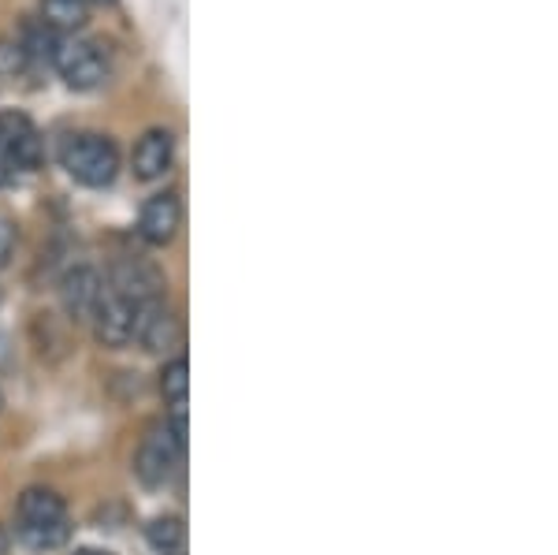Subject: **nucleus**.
<instances>
[{
  "instance_id": "nucleus-16",
  "label": "nucleus",
  "mask_w": 558,
  "mask_h": 555,
  "mask_svg": "<svg viewBox=\"0 0 558 555\" xmlns=\"http://www.w3.org/2000/svg\"><path fill=\"white\" fill-rule=\"evenodd\" d=\"M34 64H31V57H26V49L20 41H0V75L4 79H20L26 75Z\"/></svg>"
},
{
  "instance_id": "nucleus-8",
  "label": "nucleus",
  "mask_w": 558,
  "mask_h": 555,
  "mask_svg": "<svg viewBox=\"0 0 558 555\" xmlns=\"http://www.w3.org/2000/svg\"><path fill=\"white\" fill-rule=\"evenodd\" d=\"M175 165V134L168 128H149L134 142V154H131V172L142 183H157L172 172Z\"/></svg>"
},
{
  "instance_id": "nucleus-9",
  "label": "nucleus",
  "mask_w": 558,
  "mask_h": 555,
  "mask_svg": "<svg viewBox=\"0 0 558 555\" xmlns=\"http://www.w3.org/2000/svg\"><path fill=\"white\" fill-rule=\"evenodd\" d=\"M105 294V280L94 265H75L60 280V306L71 321H89Z\"/></svg>"
},
{
  "instance_id": "nucleus-6",
  "label": "nucleus",
  "mask_w": 558,
  "mask_h": 555,
  "mask_svg": "<svg viewBox=\"0 0 558 555\" xmlns=\"http://www.w3.org/2000/svg\"><path fill=\"white\" fill-rule=\"evenodd\" d=\"M134 313H138L134 302H128L123 294L105 288L101 302H97V310H94V317H89L97 343L108 347V351H120V347L134 343Z\"/></svg>"
},
{
  "instance_id": "nucleus-17",
  "label": "nucleus",
  "mask_w": 558,
  "mask_h": 555,
  "mask_svg": "<svg viewBox=\"0 0 558 555\" xmlns=\"http://www.w3.org/2000/svg\"><path fill=\"white\" fill-rule=\"evenodd\" d=\"M12 250H15V224L0 217V268L12 262Z\"/></svg>"
},
{
  "instance_id": "nucleus-15",
  "label": "nucleus",
  "mask_w": 558,
  "mask_h": 555,
  "mask_svg": "<svg viewBox=\"0 0 558 555\" xmlns=\"http://www.w3.org/2000/svg\"><path fill=\"white\" fill-rule=\"evenodd\" d=\"M160 396L175 410L186 407V396H191V365H186V358H172L160 370Z\"/></svg>"
},
{
  "instance_id": "nucleus-10",
  "label": "nucleus",
  "mask_w": 558,
  "mask_h": 555,
  "mask_svg": "<svg viewBox=\"0 0 558 555\" xmlns=\"http://www.w3.org/2000/svg\"><path fill=\"white\" fill-rule=\"evenodd\" d=\"M134 339H138L146 351H168V347L179 343V317L175 310L168 306L165 299L157 302H146V306H138L134 313Z\"/></svg>"
},
{
  "instance_id": "nucleus-4",
  "label": "nucleus",
  "mask_w": 558,
  "mask_h": 555,
  "mask_svg": "<svg viewBox=\"0 0 558 555\" xmlns=\"http://www.w3.org/2000/svg\"><path fill=\"white\" fill-rule=\"evenodd\" d=\"M0 157L8 160V168L20 172H34L45 157L41 131L34 128V120L26 112H0Z\"/></svg>"
},
{
  "instance_id": "nucleus-7",
  "label": "nucleus",
  "mask_w": 558,
  "mask_h": 555,
  "mask_svg": "<svg viewBox=\"0 0 558 555\" xmlns=\"http://www.w3.org/2000/svg\"><path fill=\"white\" fill-rule=\"evenodd\" d=\"M183 228V202L179 191H157L153 198H146L138 213V236L149 246H168Z\"/></svg>"
},
{
  "instance_id": "nucleus-20",
  "label": "nucleus",
  "mask_w": 558,
  "mask_h": 555,
  "mask_svg": "<svg viewBox=\"0 0 558 555\" xmlns=\"http://www.w3.org/2000/svg\"><path fill=\"white\" fill-rule=\"evenodd\" d=\"M4 552H8V533L0 530V555H4Z\"/></svg>"
},
{
  "instance_id": "nucleus-21",
  "label": "nucleus",
  "mask_w": 558,
  "mask_h": 555,
  "mask_svg": "<svg viewBox=\"0 0 558 555\" xmlns=\"http://www.w3.org/2000/svg\"><path fill=\"white\" fill-rule=\"evenodd\" d=\"M86 4H108V0H86Z\"/></svg>"
},
{
  "instance_id": "nucleus-18",
  "label": "nucleus",
  "mask_w": 558,
  "mask_h": 555,
  "mask_svg": "<svg viewBox=\"0 0 558 555\" xmlns=\"http://www.w3.org/2000/svg\"><path fill=\"white\" fill-rule=\"evenodd\" d=\"M8 176H12V168H8V160H4V157H0V186H4V183H8Z\"/></svg>"
},
{
  "instance_id": "nucleus-1",
  "label": "nucleus",
  "mask_w": 558,
  "mask_h": 555,
  "mask_svg": "<svg viewBox=\"0 0 558 555\" xmlns=\"http://www.w3.org/2000/svg\"><path fill=\"white\" fill-rule=\"evenodd\" d=\"M60 165L78 186L101 191V186H112L116 176H120V149L108 134L78 131L60 146Z\"/></svg>"
},
{
  "instance_id": "nucleus-14",
  "label": "nucleus",
  "mask_w": 558,
  "mask_h": 555,
  "mask_svg": "<svg viewBox=\"0 0 558 555\" xmlns=\"http://www.w3.org/2000/svg\"><path fill=\"white\" fill-rule=\"evenodd\" d=\"M146 541L153 552L160 555H172V552H183V541H186V526L179 515H160L153 518V522L146 526Z\"/></svg>"
},
{
  "instance_id": "nucleus-5",
  "label": "nucleus",
  "mask_w": 558,
  "mask_h": 555,
  "mask_svg": "<svg viewBox=\"0 0 558 555\" xmlns=\"http://www.w3.org/2000/svg\"><path fill=\"white\" fill-rule=\"evenodd\" d=\"M108 291L123 294L134 306H146V302L165 299V273L157 265L142 262V257H120L108 273Z\"/></svg>"
},
{
  "instance_id": "nucleus-11",
  "label": "nucleus",
  "mask_w": 558,
  "mask_h": 555,
  "mask_svg": "<svg viewBox=\"0 0 558 555\" xmlns=\"http://www.w3.org/2000/svg\"><path fill=\"white\" fill-rule=\"evenodd\" d=\"M15 541L31 552H57L71 541V518H57V522H15Z\"/></svg>"
},
{
  "instance_id": "nucleus-12",
  "label": "nucleus",
  "mask_w": 558,
  "mask_h": 555,
  "mask_svg": "<svg viewBox=\"0 0 558 555\" xmlns=\"http://www.w3.org/2000/svg\"><path fill=\"white\" fill-rule=\"evenodd\" d=\"M41 26H49L52 34H75L89 23V4L86 0H41Z\"/></svg>"
},
{
  "instance_id": "nucleus-22",
  "label": "nucleus",
  "mask_w": 558,
  "mask_h": 555,
  "mask_svg": "<svg viewBox=\"0 0 558 555\" xmlns=\"http://www.w3.org/2000/svg\"><path fill=\"white\" fill-rule=\"evenodd\" d=\"M0 407H4V396H0Z\"/></svg>"
},
{
  "instance_id": "nucleus-2",
  "label": "nucleus",
  "mask_w": 558,
  "mask_h": 555,
  "mask_svg": "<svg viewBox=\"0 0 558 555\" xmlns=\"http://www.w3.org/2000/svg\"><path fill=\"white\" fill-rule=\"evenodd\" d=\"M60 71V79L86 94V89H97L108 83V57L97 41H83L75 34H60L57 38V49H52V64Z\"/></svg>"
},
{
  "instance_id": "nucleus-19",
  "label": "nucleus",
  "mask_w": 558,
  "mask_h": 555,
  "mask_svg": "<svg viewBox=\"0 0 558 555\" xmlns=\"http://www.w3.org/2000/svg\"><path fill=\"white\" fill-rule=\"evenodd\" d=\"M75 555H112V552H101V548H78Z\"/></svg>"
},
{
  "instance_id": "nucleus-13",
  "label": "nucleus",
  "mask_w": 558,
  "mask_h": 555,
  "mask_svg": "<svg viewBox=\"0 0 558 555\" xmlns=\"http://www.w3.org/2000/svg\"><path fill=\"white\" fill-rule=\"evenodd\" d=\"M57 518H68V507L52 488H26L15 504V522H57Z\"/></svg>"
},
{
  "instance_id": "nucleus-23",
  "label": "nucleus",
  "mask_w": 558,
  "mask_h": 555,
  "mask_svg": "<svg viewBox=\"0 0 558 555\" xmlns=\"http://www.w3.org/2000/svg\"><path fill=\"white\" fill-rule=\"evenodd\" d=\"M172 555H183V552H172Z\"/></svg>"
},
{
  "instance_id": "nucleus-3",
  "label": "nucleus",
  "mask_w": 558,
  "mask_h": 555,
  "mask_svg": "<svg viewBox=\"0 0 558 555\" xmlns=\"http://www.w3.org/2000/svg\"><path fill=\"white\" fill-rule=\"evenodd\" d=\"M183 451L186 447L175 441L172 425H153L149 433L142 436L138 451H134V478L146 488H165L179 473Z\"/></svg>"
}]
</instances>
